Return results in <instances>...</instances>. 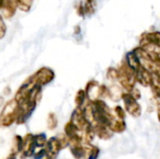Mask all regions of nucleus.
Returning a JSON list of instances; mask_svg holds the SVG:
<instances>
[{"label": "nucleus", "instance_id": "f257e3e1", "mask_svg": "<svg viewBox=\"0 0 160 159\" xmlns=\"http://www.w3.org/2000/svg\"><path fill=\"white\" fill-rule=\"evenodd\" d=\"M19 112H20V106L18 104V102L16 101V99L9 101L1 115V123L3 126H10L15 119H18L19 117Z\"/></svg>", "mask_w": 160, "mask_h": 159}, {"label": "nucleus", "instance_id": "f03ea898", "mask_svg": "<svg viewBox=\"0 0 160 159\" xmlns=\"http://www.w3.org/2000/svg\"><path fill=\"white\" fill-rule=\"evenodd\" d=\"M123 99L125 101V105H126V108L128 110V112L135 116V117H138L141 115V107L140 105L136 102V98H134L131 95H128V94H125L123 96Z\"/></svg>", "mask_w": 160, "mask_h": 159}, {"label": "nucleus", "instance_id": "7ed1b4c3", "mask_svg": "<svg viewBox=\"0 0 160 159\" xmlns=\"http://www.w3.org/2000/svg\"><path fill=\"white\" fill-rule=\"evenodd\" d=\"M33 79L36 82V83L47 84L53 79V72L49 68L43 67L33 77Z\"/></svg>", "mask_w": 160, "mask_h": 159}, {"label": "nucleus", "instance_id": "20e7f679", "mask_svg": "<svg viewBox=\"0 0 160 159\" xmlns=\"http://www.w3.org/2000/svg\"><path fill=\"white\" fill-rule=\"evenodd\" d=\"M60 149H61V145H60V142H59L58 139L57 138H52L47 142L45 151H46V154H47L48 157L54 158L57 156Z\"/></svg>", "mask_w": 160, "mask_h": 159}, {"label": "nucleus", "instance_id": "39448f33", "mask_svg": "<svg viewBox=\"0 0 160 159\" xmlns=\"http://www.w3.org/2000/svg\"><path fill=\"white\" fill-rule=\"evenodd\" d=\"M109 126H106V125H99V124H97L96 127H94V130L95 132L98 134V136L101 139H104V140H107V139H110L112 136V131L109 129Z\"/></svg>", "mask_w": 160, "mask_h": 159}, {"label": "nucleus", "instance_id": "423d86ee", "mask_svg": "<svg viewBox=\"0 0 160 159\" xmlns=\"http://www.w3.org/2000/svg\"><path fill=\"white\" fill-rule=\"evenodd\" d=\"M153 93L156 97H160V76L157 73H152V80L150 83Z\"/></svg>", "mask_w": 160, "mask_h": 159}, {"label": "nucleus", "instance_id": "0eeeda50", "mask_svg": "<svg viewBox=\"0 0 160 159\" xmlns=\"http://www.w3.org/2000/svg\"><path fill=\"white\" fill-rule=\"evenodd\" d=\"M110 128L112 131L113 132H117V133H121L126 129V124L123 121V119L119 118L118 120H112L111 125H110Z\"/></svg>", "mask_w": 160, "mask_h": 159}, {"label": "nucleus", "instance_id": "6e6552de", "mask_svg": "<svg viewBox=\"0 0 160 159\" xmlns=\"http://www.w3.org/2000/svg\"><path fill=\"white\" fill-rule=\"evenodd\" d=\"M78 130H79V128L77 127V126H76L72 121H70L69 123H68V124L66 125L65 131H66L67 136H68L69 139L78 136Z\"/></svg>", "mask_w": 160, "mask_h": 159}, {"label": "nucleus", "instance_id": "1a4fd4ad", "mask_svg": "<svg viewBox=\"0 0 160 159\" xmlns=\"http://www.w3.org/2000/svg\"><path fill=\"white\" fill-rule=\"evenodd\" d=\"M96 9V0H86L84 5V11L87 14L94 13Z\"/></svg>", "mask_w": 160, "mask_h": 159}, {"label": "nucleus", "instance_id": "9d476101", "mask_svg": "<svg viewBox=\"0 0 160 159\" xmlns=\"http://www.w3.org/2000/svg\"><path fill=\"white\" fill-rule=\"evenodd\" d=\"M34 142H35V146L36 148L42 147L46 143V136L44 134H40L38 136L34 137Z\"/></svg>", "mask_w": 160, "mask_h": 159}, {"label": "nucleus", "instance_id": "9b49d317", "mask_svg": "<svg viewBox=\"0 0 160 159\" xmlns=\"http://www.w3.org/2000/svg\"><path fill=\"white\" fill-rule=\"evenodd\" d=\"M84 97H85V93H84L82 90H80V91L77 93V96H76V98H75V102H76V104H77L79 107L83 103Z\"/></svg>", "mask_w": 160, "mask_h": 159}, {"label": "nucleus", "instance_id": "f8f14e48", "mask_svg": "<svg viewBox=\"0 0 160 159\" xmlns=\"http://www.w3.org/2000/svg\"><path fill=\"white\" fill-rule=\"evenodd\" d=\"M32 0H18V6L21 7V9L28 10L31 6Z\"/></svg>", "mask_w": 160, "mask_h": 159}, {"label": "nucleus", "instance_id": "ddd939ff", "mask_svg": "<svg viewBox=\"0 0 160 159\" xmlns=\"http://www.w3.org/2000/svg\"><path fill=\"white\" fill-rule=\"evenodd\" d=\"M48 125H49V127L51 129H53L56 125H57V120H56V117L54 114H50L49 116V119H48Z\"/></svg>", "mask_w": 160, "mask_h": 159}, {"label": "nucleus", "instance_id": "4468645a", "mask_svg": "<svg viewBox=\"0 0 160 159\" xmlns=\"http://www.w3.org/2000/svg\"><path fill=\"white\" fill-rule=\"evenodd\" d=\"M115 112H116L118 118L124 119V117H125V112H124V111L122 110L121 107H116V108H115Z\"/></svg>", "mask_w": 160, "mask_h": 159}, {"label": "nucleus", "instance_id": "2eb2a0df", "mask_svg": "<svg viewBox=\"0 0 160 159\" xmlns=\"http://www.w3.org/2000/svg\"><path fill=\"white\" fill-rule=\"evenodd\" d=\"M1 23H2V35H1V37H3V36H4V33H5V27H4V22H3V20L1 21Z\"/></svg>", "mask_w": 160, "mask_h": 159}, {"label": "nucleus", "instance_id": "dca6fc26", "mask_svg": "<svg viewBox=\"0 0 160 159\" xmlns=\"http://www.w3.org/2000/svg\"><path fill=\"white\" fill-rule=\"evenodd\" d=\"M158 119H159V121H160V109L158 110Z\"/></svg>", "mask_w": 160, "mask_h": 159}, {"label": "nucleus", "instance_id": "f3484780", "mask_svg": "<svg viewBox=\"0 0 160 159\" xmlns=\"http://www.w3.org/2000/svg\"><path fill=\"white\" fill-rule=\"evenodd\" d=\"M46 159H52V158H51V157H47Z\"/></svg>", "mask_w": 160, "mask_h": 159}, {"label": "nucleus", "instance_id": "a211bd4d", "mask_svg": "<svg viewBox=\"0 0 160 159\" xmlns=\"http://www.w3.org/2000/svg\"><path fill=\"white\" fill-rule=\"evenodd\" d=\"M10 159H15V158H13V157H12V158H10Z\"/></svg>", "mask_w": 160, "mask_h": 159}]
</instances>
